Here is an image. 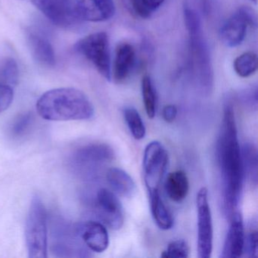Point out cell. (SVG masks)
Instances as JSON below:
<instances>
[{
  "label": "cell",
  "instance_id": "6da1fadb",
  "mask_svg": "<svg viewBox=\"0 0 258 258\" xmlns=\"http://www.w3.org/2000/svg\"><path fill=\"white\" fill-rule=\"evenodd\" d=\"M217 155L223 185V208L226 215L230 218L238 206L244 182L235 111L230 102L225 105L223 110Z\"/></svg>",
  "mask_w": 258,
  "mask_h": 258
},
{
  "label": "cell",
  "instance_id": "7a4b0ae2",
  "mask_svg": "<svg viewBox=\"0 0 258 258\" xmlns=\"http://www.w3.org/2000/svg\"><path fill=\"white\" fill-rule=\"evenodd\" d=\"M37 111L42 118L52 121L89 120L94 107L87 95L75 88L49 90L38 99Z\"/></svg>",
  "mask_w": 258,
  "mask_h": 258
},
{
  "label": "cell",
  "instance_id": "3957f363",
  "mask_svg": "<svg viewBox=\"0 0 258 258\" xmlns=\"http://www.w3.org/2000/svg\"><path fill=\"white\" fill-rule=\"evenodd\" d=\"M25 239L29 257H47V214L43 202L37 196L33 198L28 211Z\"/></svg>",
  "mask_w": 258,
  "mask_h": 258
},
{
  "label": "cell",
  "instance_id": "277c9868",
  "mask_svg": "<svg viewBox=\"0 0 258 258\" xmlns=\"http://www.w3.org/2000/svg\"><path fill=\"white\" fill-rule=\"evenodd\" d=\"M184 19L189 34L193 58L199 69L201 85L205 92H209L212 86V72L209 53L202 34L200 19L197 13L190 9L184 11Z\"/></svg>",
  "mask_w": 258,
  "mask_h": 258
},
{
  "label": "cell",
  "instance_id": "5b68a950",
  "mask_svg": "<svg viewBox=\"0 0 258 258\" xmlns=\"http://www.w3.org/2000/svg\"><path fill=\"white\" fill-rule=\"evenodd\" d=\"M75 50L84 55L107 81L111 80L109 40L106 33L97 32L80 40Z\"/></svg>",
  "mask_w": 258,
  "mask_h": 258
},
{
  "label": "cell",
  "instance_id": "8992f818",
  "mask_svg": "<svg viewBox=\"0 0 258 258\" xmlns=\"http://www.w3.org/2000/svg\"><path fill=\"white\" fill-rule=\"evenodd\" d=\"M31 3L59 28L74 30L83 22L78 13V0H31Z\"/></svg>",
  "mask_w": 258,
  "mask_h": 258
},
{
  "label": "cell",
  "instance_id": "52a82bcc",
  "mask_svg": "<svg viewBox=\"0 0 258 258\" xmlns=\"http://www.w3.org/2000/svg\"><path fill=\"white\" fill-rule=\"evenodd\" d=\"M168 163V152L160 142H151L147 145L143 155V171L149 192L159 190Z\"/></svg>",
  "mask_w": 258,
  "mask_h": 258
},
{
  "label": "cell",
  "instance_id": "ba28073f",
  "mask_svg": "<svg viewBox=\"0 0 258 258\" xmlns=\"http://www.w3.org/2000/svg\"><path fill=\"white\" fill-rule=\"evenodd\" d=\"M198 253L200 258H210L213 251L212 216L208 200V191L202 187L197 194Z\"/></svg>",
  "mask_w": 258,
  "mask_h": 258
},
{
  "label": "cell",
  "instance_id": "9c48e42d",
  "mask_svg": "<svg viewBox=\"0 0 258 258\" xmlns=\"http://www.w3.org/2000/svg\"><path fill=\"white\" fill-rule=\"evenodd\" d=\"M256 25L257 18L253 10L249 7H241L220 28V40L229 47L239 46L245 37L247 27H256Z\"/></svg>",
  "mask_w": 258,
  "mask_h": 258
},
{
  "label": "cell",
  "instance_id": "30bf717a",
  "mask_svg": "<svg viewBox=\"0 0 258 258\" xmlns=\"http://www.w3.org/2000/svg\"><path fill=\"white\" fill-rule=\"evenodd\" d=\"M114 158V150L111 146L105 143H91L75 151L73 162L78 168L92 170L111 162Z\"/></svg>",
  "mask_w": 258,
  "mask_h": 258
},
{
  "label": "cell",
  "instance_id": "8fae6325",
  "mask_svg": "<svg viewBox=\"0 0 258 258\" xmlns=\"http://www.w3.org/2000/svg\"><path fill=\"white\" fill-rule=\"evenodd\" d=\"M95 206L100 218L111 229L118 230L124 223L123 207L118 198L108 188H100L96 194Z\"/></svg>",
  "mask_w": 258,
  "mask_h": 258
},
{
  "label": "cell",
  "instance_id": "7c38bea8",
  "mask_svg": "<svg viewBox=\"0 0 258 258\" xmlns=\"http://www.w3.org/2000/svg\"><path fill=\"white\" fill-rule=\"evenodd\" d=\"M231 223L222 251V257L238 258L244 253V229L242 216L235 211L230 217Z\"/></svg>",
  "mask_w": 258,
  "mask_h": 258
},
{
  "label": "cell",
  "instance_id": "4fadbf2b",
  "mask_svg": "<svg viewBox=\"0 0 258 258\" xmlns=\"http://www.w3.org/2000/svg\"><path fill=\"white\" fill-rule=\"evenodd\" d=\"M114 0H78V13L83 22H102L115 14Z\"/></svg>",
  "mask_w": 258,
  "mask_h": 258
},
{
  "label": "cell",
  "instance_id": "5bb4252c",
  "mask_svg": "<svg viewBox=\"0 0 258 258\" xmlns=\"http://www.w3.org/2000/svg\"><path fill=\"white\" fill-rule=\"evenodd\" d=\"M136 51L132 45L120 43L116 48L114 63L111 69V79L117 83L126 81L135 66Z\"/></svg>",
  "mask_w": 258,
  "mask_h": 258
},
{
  "label": "cell",
  "instance_id": "9a60e30c",
  "mask_svg": "<svg viewBox=\"0 0 258 258\" xmlns=\"http://www.w3.org/2000/svg\"><path fill=\"white\" fill-rule=\"evenodd\" d=\"M81 238L86 245L96 253H102L108 248L109 236L108 230L102 223L87 221L80 229Z\"/></svg>",
  "mask_w": 258,
  "mask_h": 258
},
{
  "label": "cell",
  "instance_id": "2e32d148",
  "mask_svg": "<svg viewBox=\"0 0 258 258\" xmlns=\"http://www.w3.org/2000/svg\"><path fill=\"white\" fill-rule=\"evenodd\" d=\"M28 43L36 61L49 67L55 66V52L48 39L40 34L31 33L28 35Z\"/></svg>",
  "mask_w": 258,
  "mask_h": 258
},
{
  "label": "cell",
  "instance_id": "e0dca14e",
  "mask_svg": "<svg viewBox=\"0 0 258 258\" xmlns=\"http://www.w3.org/2000/svg\"><path fill=\"white\" fill-rule=\"evenodd\" d=\"M164 189L173 202L183 201L189 191V181L186 173L182 170H176L169 173L164 182Z\"/></svg>",
  "mask_w": 258,
  "mask_h": 258
},
{
  "label": "cell",
  "instance_id": "ac0fdd59",
  "mask_svg": "<svg viewBox=\"0 0 258 258\" xmlns=\"http://www.w3.org/2000/svg\"><path fill=\"white\" fill-rule=\"evenodd\" d=\"M107 180L114 191L124 198H131L135 194L137 186L133 178L124 170L112 167L106 173Z\"/></svg>",
  "mask_w": 258,
  "mask_h": 258
},
{
  "label": "cell",
  "instance_id": "d6986e66",
  "mask_svg": "<svg viewBox=\"0 0 258 258\" xmlns=\"http://www.w3.org/2000/svg\"><path fill=\"white\" fill-rule=\"evenodd\" d=\"M150 199L151 212L157 226L163 230L173 227V218L171 213L163 202L159 190L149 192Z\"/></svg>",
  "mask_w": 258,
  "mask_h": 258
},
{
  "label": "cell",
  "instance_id": "ffe728a7",
  "mask_svg": "<svg viewBox=\"0 0 258 258\" xmlns=\"http://www.w3.org/2000/svg\"><path fill=\"white\" fill-rule=\"evenodd\" d=\"M244 178L250 185H257L258 165L257 151L253 143H244L241 149Z\"/></svg>",
  "mask_w": 258,
  "mask_h": 258
},
{
  "label": "cell",
  "instance_id": "44dd1931",
  "mask_svg": "<svg viewBox=\"0 0 258 258\" xmlns=\"http://www.w3.org/2000/svg\"><path fill=\"white\" fill-rule=\"evenodd\" d=\"M141 87L146 114L149 118H154L157 111V95L153 83L149 75L143 77Z\"/></svg>",
  "mask_w": 258,
  "mask_h": 258
},
{
  "label": "cell",
  "instance_id": "7402d4cb",
  "mask_svg": "<svg viewBox=\"0 0 258 258\" xmlns=\"http://www.w3.org/2000/svg\"><path fill=\"white\" fill-rule=\"evenodd\" d=\"M234 70L241 78H248L257 70V56L253 52H244L234 61Z\"/></svg>",
  "mask_w": 258,
  "mask_h": 258
},
{
  "label": "cell",
  "instance_id": "603a6c76",
  "mask_svg": "<svg viewBox=\"0 0 258 258\" xmlns=\"http://www.w3.org/2000/svg\"><path fill=\"white\" fill-rule=\"evenodd\" d=\"M123 116L134 139L143 140L146 137V128L138 111L133 107H127L123 110Z\"/></svg>",
  "mask_w": 258,
  "mask_h": 258
},
{
  "label": "cell",
  "instance_id": "cb8c5ba5",
  "mask_svg": "<svg viewBox=\"0 0 258 258\" xmlns=\"http://www.w3.org/2000/svg\"><path fill=\"white\" fill-rule=\"evenodd\" d=\"M19 68L17 63L12 58L0 59V84L16 85L19 80Z\"/></svg>",
  "mask_w": 258,
  "mask_h": 258
},
{
  "label": "cell",
  "instance_id": "d4e9b609",
  "mask_svg": "<svg viewBox=\"0 0 258 258\" xmlns=\"http://www.w3.org/2000/svg\"><path fill=\"white\" fill-rule=\"evenodd\" d=\"M189 256V247L183 239L174 240L161 253L164 258H186Z\"/></svg>",
  "mask_w": 258,
  "mask_h": 258
},
{
  "label": "cell",
  "instance_id": "484cf974",
  "mask_svg": "<svg viewBox=\"0 0 258 258\" xmlns=\"http://www.w3.org/2000/svg\"><path fill=\"white\" fill-rule=\"evenodd\" d=\"M256 227L250 229L247 235H244V253H247L249 257L256 256L257 253V230Z\"/></svg>",
  "mask_w": 258,
  "mask_h": 258
},
{
  "label": "cell",
  "instance_id": "4316f807",
  "mask_svg": "<svg viewBox=\"0 0 258 258\" xmlns=\"http://www.w3.org/2000/svg\"><path fill=\"white\" fill-rule=\"evenodd\" d=\"M32 114L30 113H26V114H21L20 116H19L12 126V133L13 135L18 137V136L25 134L32 122Z\"/></svg>",
  "mask_w": 258,
  "mask_h": 258
},
{
  "label": "cell",
  "instance_id": "83f0119b",
  "mask_svg": "<svg viewBox=\"0 0 258 258\" xmlns=\"http://www.w3.org/2000/svg\"><path fill=\"white\" fill-rule=\"evenodd\" d=\"M14 98V91L11 86L0 84V114L11 105Z\"/></svg>",
  "mask_w": 258,
  "mask_h": 258
},
{
  "label": "cell",
  "instance_id": "f1b7e54d",
  "mask_svg": "<svg viewBox=\"0 0 258 258\" xmlns=\"http://www.w3.org/2000/svg\"><path fill=\"white\" fill-rule=\"evenodd\" d=\"M242 102L244 105L250 109H256L257 108V92L256 88H250L243 93Z\"/></svg>",
  "mask_w": 258,
  "mask_h": 258
},
{
  "label": "cell",
  "instance_id": "f546056e",
  "mask_svg": "<svg viewBox=\"0 0 258 258\" xmlns=\"http://www.w3.org/2000/svg\"><path fill=\"white\" fill-rule=\"evenodd\" d=\"M177 108L173 105H166L163 108L162 116L167 123H173L177 117Z\"/></svg>",
  "mask_w": 258,
  "mask_h": 258
},
{
  "label": "cell",
  "instance_id": "4dcf8cb0",
  "mask_svg": "<svg viewBox=\"0 0 258 258\" xmlns=\"http://www.w3.org/2000/svg\"><path fill=\"white\" fill-rule=\"evenodd\" d=\"M135 13L143 19H148L151 14L145 9L142 0H130Z\"/></svg>",
  "mask_w": 258,
  "mask_h": 258
},
{
  "label": "cell",
  "instance_id": "1f68e13d",
  "mask_svg": "<svg viewBox=\"0 0 258 258\" xmlns=\"http://www.w3.org/2000/svg\"><path fill=\"white\" fill-rule=\"evenodd\" d=\"M165 0H142L145 9L150 13L151 15L156 11Z\"/></svg>",
  "mask_w": 258,
  "mask_h": 258
},
{
  "label": "cell",
  "instance_id": "d6a6232c",
  "mask_svg": "<svg viewBox=\"0 0 258 258\" xmlns=\"http://www.w3.org/2000/svg\"><path fill=\"white\" fill-rule=\"evenodd\" d=\"M251 1H253V3H255V4H256V1H257V0H251Z\"/></svg>",
  "mask_w": 258,
  "mask_h": 258
}]
</instances>
